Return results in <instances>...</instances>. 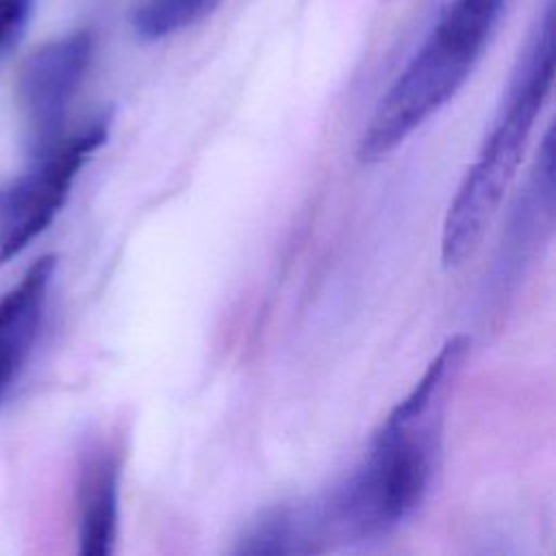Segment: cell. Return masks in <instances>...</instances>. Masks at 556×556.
I'll return each instance as SVG.
<instances>
[{"label": "cell", "instance_id": "6da1fadb", "mask_svg": "<svg viewBox=\"0 0 556 556\" xmlns=\"http://www.w3.org/2000/svg\"><path fill=\"white\" fill-rule=\"evenodd\" d=\"M467 352L469 339L452 337L387 415L358 467L319 500L328 539L387 534L424 504L439 465L443 410Z\"/></svg>", "mask_w": 556, "mask_h": 556}, {"label": "cell", "instance_id": "7a4b0ae2", "mask_svg": "<svg viewBox=\"0 0 556 556\" xmlns=\"http://www.w3.org/2000/svg\"><path fill=\"white\" fill-rule=\"evenodd\" d=\"M552 80L554 17L552 7H547L515 70L506 104L445 213L441 230V258L445 267H458L484 237L521 165L530 130L552 89Z\"/></svg>", "mask_w": 556, "mask_h": 556}, {"label": "cell", "instance_id": "3957f363", "mask_svg": "<svg viewBox=\"0 0 556 556\" xmlns=\"http://www.w3.org/2000/svg\"><path fill=\"white\" fill-rule=\"evenodd\" d=\"M502 0H452L437 26L380 98L358 141L363 163L382 161L467 80Z\"/></svg>", "mask_w": 556, "mask_h": 556}, {"label": "cell", "instance_id": "277c9868", "mask_svg": "<svg viewBox=\"0 0 556 556\" xmlns=\"http://www.w3.org/2000/svg\"><path fill=\"white\" fill-rule=\"evenodd\" d=\"M104 139L102 119L63 135L54 146L35 152L30 165L0 187V263L15 258L52 224L78 172Z\"/></svg>", "mask_w": 556, "mask_h": 556}, {"label": "cell", "instance_id": "5b68a950", "mask_svg": "<svg viewBox=\"0 0 556 556\" xmlns=\"http://www.w3.org/2000/svg\"><path fill=\"white\" fill-rule=\"evenodd\" d=\"M89 33L78 30L33 50L17 74L15 104L33 152L54 146L91 63Z\"/></svg>", "mask_w": 556, "mask_h": 556}, {"label": "cell", "instance_id": "8992f818", "mask_svg": "<svg viewBox=\"0 0 556 556\" xmlns=\"http://www.w3.org/2000/svg\"><path fill=\"white\" fill-rule=\"evenodd\" d=\"M54 269L56 256L46 254L0 295V400L33 350Z\"/></svg>", "mask_w": 556, "mask_h": 556}, {"label": "cell", "instance_id": "52a82bcc", "mask_svg": "<svg viewBox=\"0 0 556 556\" xmlns=\"http://www.w3.org/2000/svg\"><path fill=\"white\" fill-rule=\"evenodd\" d=\"M78 552L85 556H109L117 539L119 458L113 447H93L78 478Z\"/></svg>", "mask_w": 556, "mask_h": 556}, {"label": "cell", "instance_id": "ba28073f", "mask_svg": "<svg viewBox=\"0 0 556 556\" xmlns=\"http://www.w3.org/2000/svg\"><path fill=\"white\" fill-rule=\"evenodd\" d=\"M326 541L317 502L280 504L258 515L239 536V554L315 552Z\"/></svg>", "mask_w": 556, "mask_h": 556}, {"label": "cell", "instance_id": "9c48e42d", "mask_svg": "<svg viewBox=\"0 0 556 556\" xmlns=\"http://www.w3.org/2000/svg\"><path fill=\"white\" fill-rule=\"evenodd\" d=\"M219 2L222 0H135L130 24L137 37L159 41L193 26Z\"/></svg>", "mask_w": 556, "mask_h": 556}, {"label": "cell", "instance_id": "30bf717a", "mask_svg": "<svg viewBox=\"0 0 556 556\" xmlns=\"http://www.w3.org/2000/svg\"><path fill=\"white\" fill-rule=\"evenodd\" d=\"M30 2L33 0H0V46L22 30Z\"/></svg>", "mask_w": 556, "mask_h": 556}]
</instances>
